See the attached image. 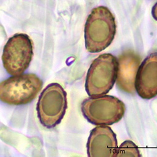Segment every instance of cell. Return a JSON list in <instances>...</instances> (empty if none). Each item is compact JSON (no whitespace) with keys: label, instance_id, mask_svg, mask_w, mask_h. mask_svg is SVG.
Masks as SVG:
<instances>
[{"label":"cell","instance_id":"7a4b0ae2","mask_svg":"<svg viewBox=\"0 0 157 157\" xmlns=\"http://www.w3.org/2000/svg\"><path fill=\"white\" fill-rule=\"evenodd\" d=\"M43 86L36 74L14 75L0 82V101L10 105H23L34 100Z\"/></svg>","mask_w":157,"mask_h":157},{"label":"cell","instance_id":"8992f818","mask_svg":"<svg viewBox=\"0 0 157 157\" xmlns=\"http://www.w3.org/2000/svg\"><path fill=\"white\" fill-rule=\"evenodd\" d=\"M33 56V45L29 36L17 33L9 38L4 47L3 67L11 75L22 74L27 70Z\"/></svg>","mask_w":157,"mask_h":157},{"label":"cell","instance_id":"8fae6325","mask_svg":"<svg viewBox=\"0 0 157 157\" xmlns=\"http://www.w3.org/2000/svg\"><path fill=\"white\" fill-rule=\"evenodd\" d=\"M151 14L153 17V18L157 21V2L155 3V5L152 8L151 10Z\"/></svg>","mask_w":157,"mask_h":157},{"label":"cell","instance_id":"3957f363","mask_svg":"<svg viewBox=\"0 0 157 157\" xmlns=\"http://www.w3.org/2000/svg\"><path fill=\"white\" fill-rule=\"evenodd\" d=\"M117 60L111 54L100 55L91 63L86 79V90L90 97L105 95L117 78Z\"/></svg>","mask_w":157,"mask_h":157},{"label":"cell","instance_id":"52a82bcc","mask_svg":"<svg viewBox=\"0 0 157 157\" xmlns=\"http://www.w3.org/2000/svg\"><path fill=\"white\" fill-rule=\"evenodd\" d=\"M117 140L112 129L100 126L90 132L87 143V155L89 157H116Z\"/></svg>","mask_w":157,"mask_h":157},{"label":"cell","instance_id":"30bf717a","mask_svg":"<svg viewBox=\"0 0 157 157\" xmlns=\"http://www.w3.org/2000/svg\"><path fill=\"white\" fill-rule=\"evenodd\" d=\"M140 157L141 156L139 149L135 144L130 140L124 141L117 148L116 157Z\"/></svg>","mask_w":157,"mask_h":157},{"label":"cell","instance_id":"9c48e42d","mask_svg":"<svg viewBox=\"0 0 157 157\" xmlns=\"http://www.w3.org/2000/svg\"><path fill=\"white\" fill-rule=\"evenodd\" d=\"M140 57L132 50L122 53L117 59L116 83L121 90L132 94L135 91V81L140 65Z\"/></svg>","mask_w":157,"mask_h":157},{"label":"cell","instance_id":"277c9868","mask_svg":"<svg viewBox=\"0 0 157 157\" xmlns=\"http://www.w3.org/2000/svg\"><path fill=\"white\" fill-rule=\"evenodd\" d=\"M85 118L94 125L108 126L119 122L125 113L122 101L112 96H102L86 99L81 104Z\"/></svg>","mask_w":157,"mask_h":157},{"label":"cell","instance_id":"ba28073f","mask_svg":"<svg viewBox=\"0 0 157 157\" xmlns=\"http://www.w3.org/2000/svg\"><path fill=\"white\" fill-rule=\"evenodd\" d=\"M135 89L143 99H150L157 96V52L150 54L140 65Z\"/></svg>","mask_w":157,"mask_h":157},{"label":"cell","instance_id":"5b68a950","mask_svg":"<svg viewBox=\"0 0 157 157\" xmlns=\"http://www.w3.org/2000/svg\"><path fill=\"white\" fill-rule=\"evenodd\" d=\"M67 108V93L63 88L58 83L50 84L39 97L38 117L44 127L53 128L61 122Z\"/></svg>","mask_w":157,"mask_h":157},{"label":"cell","instance_id":"6da1fadb","mask_svg":"<svg viewBox=\"0 0 157 157\" xmlns=\"http://www.w3.org/2000/svg\"><path fill=\"white\" fill-rule=\"evenodd\" d=\"M116 32L115 18L106 6L94 8L89 15L84 29L85 45L90 53H98L108 47Z\"/></svg>","mask_w":157,"mask_h":157}]
</instances>
